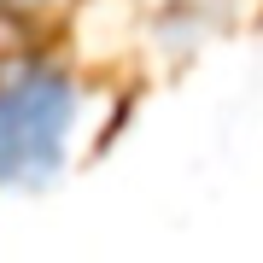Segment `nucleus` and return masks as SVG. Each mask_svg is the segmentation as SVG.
Masks as SVG:
<instances>
[{
  "mask_svg": "<svg viewBox=\"0 0 263 263\" xmlns=\"http://www.w3.org/2000/svg\"><path fill=\"white\" fill-rule=\"evenodd\" d=\"M76 129H82V88L53 59H6L0 65V187L35 193L65 176Z\"/></svg>",
  "mask_w": 263,
  "mask_h": 263,
  "instance_id": "1",
  "label": "nucleus"
}]
</instances>
